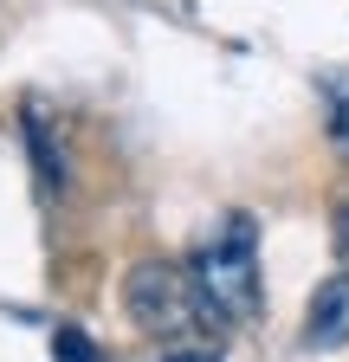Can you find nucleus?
I'll return each instance as SVG.
<instances>
[{
  "instance_id": "obj_1",
  "label": "nucleus",
  "mask_w": 349,
  "mask_h": 362,
  "mask_svg": "<svg viewBox=\"0 0 349 362\" xmlns=\"http://www.w3.org/2000/svg\"><path fill=\"white\" fill-rule=\"evenodd\" d=\"M194 285L213 317H252L259 310V226L252 214H227V226L201 246Z\"/></svg>"
},
{
  "instance_id": "obj_2",
  "label": "nucleus",
  "mask_w": 349,
  "mask_h": 362,
  "mask_svg": "<svg viewBox=\"0 0 349 362\" xmlns=\"http://www.w3.org/2000/svg\"><path fill=\"white\" fill-rule=\"evenodd\" d=\"M123 304H129V317H136V330H149V337H182L188 324L213 317L201 285H188L182 265H168V259H136L129 265Z\"/></svg>"
},
{
  "instance_id": "obj_3",
  "label": "nucleus",
  "mask_w": 349,
  "mask_h": 362,
  "mask_svg": "<svg viewBox=\"0 0 349 362\" xmlns=\"http://www.w3.org/2000/svg\"><path fill=\"white\" fill-rule=\"evenodd\" d=\"M304 337L336 349L349 343V272H330V279L311 291V310H304Z\"/></svg>"
},
{
  "instance_id": "obj_4",
  "label": "nucleus",
  "mask_w": 349,
  "mask_h": 362,
  "mask_svg": "<svg viewBox=\"0 0 349 362\" xmlns=\"http://www.w3.org/2000/svg\"><path fill=\"white\" fill-rule=\"evenodd\" d=\"M26 143H32V162H39V188L59 194L65 188V168L52 162V136H46V123H39V104H26Z\"/></svg>"
},
{
  "instance_id": "obj_5",
  "label": "nucleus",
  "mask_w": 349,
  "mask_h": 362,
  "mask_svg": "<svg viewBox=\"0 0 349 362\" xmlns=\"http://www.w3.org/2000/svg\"><path fill=\"white\" fill-rule=\"evenodd\" d=\"M52 356H59V362H104V349L84 337V330H71V324L52 330Z\"/></svg>"
},
{
  "instance_id": "obj_6",
  "label": "nucleus",
  "mask_w": 349,
  "mask_h": 362,
  "mask_svg": "<svg viewBox=\"0 0 349 362\" xmlns=\"http://www.w3.org/2000/svg\"><path fill=\"white\" fill-rule=\"evenodd\" d=\"M336 246H343V259H349V201L336 207Z\"/></svg>"
},
{
  "instance_id": "obj_7",
  "label": "nucleus",
  "mask_w": 349,
  "mask_h": 362,
  "mask_svg": "<svg viewBox=\"0 0 349 362\" xmlns=\"http://www.w3.org/2000/svg\"><path fill=\"white\" fill-rule=\"evenodd\" d=\"M220 349H182V356H162V362H213Z\"/></svg>"
},
{
  "instance_id": "obj_8",
  "label": "nucleus",
  "mask_w": 349,
  "mask_h": 362,
  "mask_svg": "<svg viewBox=\"0 0 349 362\" xmlns=\"http://www.w3.org/2000/svg\"><path fill=\"white\" fill-rule=\"evenodd\" d=\"M336 143H343V149H349V110H343V117H336Z\"/></svg>"
}]
</instances>
